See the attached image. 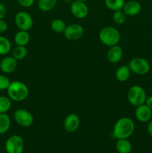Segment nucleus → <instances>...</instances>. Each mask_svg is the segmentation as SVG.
Returning a JSON list of instances; mask_svg holds the SVG:
<instances>
[{
	"mask_svg": "<svg viewBox=\"0 0 152 153\" xmlns=\"http://www.w3.org/2000/svg\"><path fill=\"white\" fill-rule=\"evenodd\" d=\"M135 129L134 123L131 118L122 117L118 120L113 127V136L118 139H128Z\"/></svg>",
	"mask_w": 152,
	"mask_h": 153,
	"instance_id": "obj_1",
	"label": "nucleus"
},
{
	"mask_svg": "<svg viewBox=\"0 0 152 153\" xmlns=\"http://www.w3.org/2000/svg\"><path fill=\"white\" fill-rule=\"evenodd\" d=\"M7 97L11 101L22 102L28 98L29 89L28 86L20 81H13L10 82L7 89Z\"/></svg>",
	"mask_w": 152,
	"mask_h": 153,
	"instance_id": "obj_2",
	"label": "nucleus"
},
{
	"mask_svg": "<svg viewBox=\"0 0 152 153\" xmlns=\"http://www.w3.org/2000/svg\"><path fill=\"white\" fill-rule=\"evenodd\" d=\"M100 41L105 46H111L117 45L120 41L121 35L119 31L116 28L112 26H107L103 28L98 34Z\"/></svg>",
	"mask_w": 152,
	"mask_h": 153,
	"instance_id": "obj_3",
	"label": "nucleus"
},
{
	"mask_svg": "<svg viewBox=\"0 0 152 153\" xmlns=\"http://www.w3.org/2000/svg\"><path fill=\"white\" fill-rule=\"evenodd\" d=\"M127 99L130 104L137 107L145 103L147 96L145 90L141 86L134 85L131 87L128 91Z\"/></svg>",
	"mask_w": 152,
	"mask_h": 153,
	"instance_id": "obj_4",
	"label": "nucleus"
},
{
	"mask_svg": "<svg viewBox=\"0 0 152 153\" xmlns=\"http://www.w3.org/2000/svg\"><path fill=\"white\" fill-rule=\"evenodd\" d=\"M128 66L131 72L139 76L147 74L151 69L148 61L142 58H132L129 61Z\"/></svg>",
	"mask_w": 152,
	"mask_h": 153,
	"instance_id": "obj_5",
	"label": "nucleus"
},
{
	"mask_svg": "<svg viewBox=\"0 0 152 153\" xmlns=\"http://www.w3.org/2000/svg\"><path fill=\"white\" fill-rule=\"evenodd\" d=\"M7 153H22L24 150V140L21 136L13 134L7 139L4 144Z\"/></svg>",
	"mask_w": 152,
	"mask_h": 153,
	"instance_id": "obj_6",
	"label": "nucleus"
},
{
	"mask_svg": "<svg viewBox=\"0 0 152 153\" xmlns=\"http://www.w3.org/2000/svg\"><path fill=\"white\" fill-rule=\"evenodd\" d=\"M14 22L19 30L28 31L34 25V20L29 13L26 11H19L15 15Z\"/></svg>",
	"mask_w": 152,
	"mask_h": 153,
	"instance_id": "obj_7",
	"label": "nucleus"
},
{
	"mask_svg": "<svg viewBox=\"0 0 152 153\" xmlns=\"http://www.w3.org/2000/svg\"><path fill=\"white\" fill-rule=\"evenodd\" d=\"M13 119L15 122L22 127L31 126L34 123V117L32 114L25 109H17L13 113Z\"/></svg>",
	"mask_w": 152,
	"mask_h": 153,
	"instance_id": "obj_8",
	"label": "nucleus"
},
{
	"mask_svg": "<svg viewBox=\"0 0 152 153\" xmlns=\"http://www.w3.org/2000/svg\"><path fill=\"white\" fill-rule=\"evenodd\" d=\"M84 34V30L82 25L77 23L70 24L66 25L63 34L66 38L69 40H77L83 37Z\"/></svg>",
	"mask_w": 152,
	"mask_h": 153,
	"instance_id": "obj_9",
	"label": "nucleus"
},
{
	"mask_svg": "<svg viewBox=\"0 0 152 153\" xmlns=\"http://www.w3.org/2000/svg\"><path fill=\"white\" fill-rule=\"evenodd\" d=\"M70 10L77 19H84L89 14V7L84 1L74 0L70 5Z\"/></svg>",
	"mask_w": 152,
	"mask_h": 153,
	"instance_id": "obj_10",
	"label": "nucleus"
},
{
	"mask_svg": "<svg viewBox=\"0 0 152 153\" xmlns=\"http://www.w3.org/2000/svg\"><path fill=\"white\" fill-rule=\"evenodd\" d=\"M80 126V118L76 114L72 113L66 117L63 121V127L68 132L72 133L77 130Z\"/></svg>",
	"mask_w": 152,
	"mask_h": 153,
	"instance_id": "obj_11",
	"label": "nucleus"
},
{
	"mask_svg": "<svg viewBox=\"0 0 152 153\" xmlns=\"http://www.w3.org/2000/svg\"><path fill=\"white\" fill-rule=\"evenodd\" d=\"M135 116L137 120L139 122H149L152 117V109H151L145 103L137 106L136 108Z\"/></svg>",
	"mask_w": 152,
	"mask_h": 153,
	"instance_id": "obj_12",
	"label": "nucleus"
},
{
	"mask_svg": "<svg viewBox=\"0 0 152 153\" xmlns=\"http://www.w3.org/2000/svg\"><path fill=\"white\" fill-rule=\"evenodd\" d=\"M17 61L13 56H5L0 61V70L5 74L13 73L17 67Z\"/></svg>",
	"mask_w": 152,
	"mask_h": 153,
	"instance_id": "obj_13",
	"label": "nucleus"
},
{
	"mask_svg": "<svg viewBox=\"0 0 152 153\" xmlns=\"http://www.w3.org/2000/svg\"><path fill=\"white\" fill-rule=\"evenodd\" d=\"M142 10V5L138 1L131 0L128 2H125L122 10L126 14V16H134L139 14Z\"/></svg>",
	"mask_w": 152,
	"mask_h": 153,
	"instance_id": "obj_14",
	"label": "nucleus"
},
{
	"mask_svg": "<svg viewBox=\"0 0 152 153\" xmlns=\"http://www.w3.org/2000/svg\"><path fill=\"white\" fill-rule=\"evenodd\" d=\"M123 57V49L119 45H115L109 49L107 54V58L110 63L116 64L119 62Z\"/></svg>",
	"mask_w": 152,
	"mask_h": 153,
	"instance_id": "obj_15",
	"label": "nucleus"
},
{
	"mask_svg": "<svg viewBox=\"0 0 152 153\" xmlns=\"http://www.w3.org/2000/svg\"><path fill=\"white\" fill-rule=\"evenodd\" d=\"M13 40H14V43H16V46H25L28 44L30 41L29 33L27 31L19 30L15 34Z\"/></svg>",
	"mask_w": 152,
	"mask_h": 153,
	"instance_id": "obj_16",
	"label": "nucleus"
},
{
	"mask_svg": "<svg viewBox=\"0 0 152 153\" xmlns=\"http://www.w3.org/2000/svg\"><path fill=\"white\" fill-rule=\"evenodd\" d=\"M116 149L119 153H131L132 144L128 139H118L116 143Z\"/></svg>",
	"mask_w": 152,
	"mask_h": 153,
	"instance_id": "obj_17",
	"label": "nucleus"
},
{
	"mask_svg": "<svg viewBox=\"0 0 152 153\" xmlns=\"http://www.w3.org/2000/svg\"><path fill=\"white\" fill-rule=\"evenodd\" d=\"M131 70H130L129 67L128 65H123L119 67V68L116 70V73H115V76L116 79L118 81L121 82H126L131 76Z\"/></svg>",
	"mask_w": 152,
	"mask_h": 153,
	"instance_id": "obj_18",
	"label": "nucleus"
},
{
	"mask_svg": "<svg viewBox=\"0 0 152 153\" xmlns=\"http://www.w3.org/2000/svg\"><path fill=\"white\" fill-rule=\"evenodd\" d=\"M58 0H38L37 6L40 10L43 12L50 11L55 7Z\"/></svg>",
	"mask_w": 152,
	"mask_h": 153,
	"instance_id": "obj_19",
	"label": "nucleus"
},
{
	"mask_svg": "<svg viewBox=\"0 0 152 153\" xmlns=\"http://www.w3.org/2000/svg\"><path fill=\"white\" fill-rule=\"evenodd\" d=\"M10 118L7 113L0 114V134H4L10 127Z\"/></svg>",
	"mask_w": 152,
	"mask_h": 153,
	"instance_id": "obj_20",
	"label": "nucleus"
},
{
	"mask_svg": "<svg viewBox=\"0 0 152 153\" xmlns=\"http://www.w3.org/2000/svg\"><path fill=\"white\" fill-rule=\"evenodd\" d=\"M104 4L109 10L116 11L122 10L125 4V0H104Z\"/></svg>",
	"mask_w": 152,
	"mask_h": 153,
	"instance_id": "obj_21",
	"label": "nucleus"
},
{
	"mask_svg": "<svg viewBox=\"0 0 152 153\" xmlns=\"http://www.w3.org/2000/svg\"><path fill=\"white\" fill-rule=\"evenodd\" d=\"M11 43L4 36L0 35V55H6L10 52Z\"/></svg>",
	"mask_w": 152,
	"mask_h": 153,
	"instance_id": "obj_22",
	"label": "nucleus"
},
{
	"mask_svg": "<svg viewBox=\"0 0 152 153\" xmlns=\"http://www.w3.org/2000/svg\"><path fill=\"white\" fill-rule=\"evenodd\" d=\"M66 28L65 22L61 19H55L51 22V28L55 33H63Z\"/></svg>",
	"mask_w": 152,
	"mask_h": 153,
	"instance_id": "obj_23",
	"label": "nucleus"
},
{
	"mask_svg": "<svg viewBox=\"0 0 152 153\" xmlns=\"http://www.w3.org/2000/svg\"><path fill=\"white\" fill-rule=\"evenodd\" d=\"M28 54V50L25 46H16L12 51V56L16 60V61H21L23 60L26 57Z\"/></svg>",
	"mask_w": 152,
	"mask_h": 153,
	"instance_id": "obj_24",
	"label": "nucleus"
},
{
	"mask_svg": "<svg viewBox=\"0 0 152 153\" xmlns=\"http://www.w3.org/2000/svg\"><path fill=\"white\" fill-rule=\"evenodd\" d=\"M11 100L8 97L0 96V114H5L11 108Z\"/></svg>",
	"mask_w": 152,
	"mask_h": 153,
	"instance_id": "obj_25",
	"label": "nucleus"
},
{
	"mask_svg": "<svg viewBox=\"0 0 152 153\" xmlns=\"http://www.w3.org/2000/svg\"><path fill=\"white\" fill-rule=\"evenodd\" d=\"M113 19L116 24H117V25H122V24L125 23V20H126V14L124 13V11L122 10L113 11Z\"/></svg>",
	"mask_w": 152,
	"mask_h": 153,
	"instance_id": "obj_26",
	"label": "nucleus"
},
{
	"mask_svg": "<svg viewBox=\"0 0 152 153\" xmlns=\"http://www.w3.org/2000/svg\"><path fill=\"white\" fill-rule=\"evenodd\" d=\"M10 82L7 76L3 74L0 75V91H7Z\"/></svg>",
	"mask_w": 152,
	"mask_h": 153,
	"instance_id": "obj_27",
	"label": "nucleus"
},
{
	"mask_svg": "<svg viewBox=\"0 0 152 153\" xmlns=\"http://www.w3.org/2000/svg\"><path fill=\"white\" fill-rule=\"evenodd\" d=\"M16 1L23 7H31L34 3V0H16Z\"/></svg>",
	"mask_w": 152,
	"mask_h": 153,
	"instance_id": "obj_28",
	"label": "nucleus"
},
{
	"mask_svg": "<svg viewBox=\"0 0 152 153\" xmlns=\"http://www.w3.org/2000/svg\"><path fill=\"white\" fill-rule=\"evenodd\" d=\"M8 28V24L4 19H0V34L4 33Z\"/></svg>",
	"mask_w": 152,
	"mask_h": 153,
	"instance_id": "obj_29",
	"label": "nucleus"
},
{
	"mask_svg": "<svg viewBox=\"0 0 152 153\" xmlns=\"http://www.w3.org/2000/svg\"><path fill=\"white\" fill-rule=\"evenodd\" d=\"M7 14V8L3 3L0 2V19H4Z\"/></svg>",
	"mask_w": 152,
	"mask_h": 153,
	"instance_id": "obj_30",
	"label": "nucleus"
},
{
	"mask_svg": "<svg viewBox=\"0 0 152 153\" xmlns=\"http://www.w3.org/2000/svg\"><path fill=\"white\" fill-rule=\"evenodd\" d=\"M145 104L147 105L151 109H152V95L150 96V97H148V98L146 99Z\"/></svg>",
	"mask_w": 152,
	"mask_h": 153,
	"instance_id": "obj_31",
	"label": "nucleus"
},
{
	"mask_svg": "<svg viewBox=\"0 0 152 153\" xmlns=\"http://www.w3.org/2000/svg\"><path fill=\"white\" fill-rule=\"evenodd\" d=\"M147 130H148V132L149 135H150L151 137H152V121L149 122V123L148 124Z\"/></svg>",
	"mask_w": 152,
	"mask_h": 153,
	"instance_id": "obj_32",
	"label": "nucleus"
},
{
	"mask_svg": "<svg viewBox=\"0 0 152 153\" xmlns=\"http://www.w3.org/2000/svg\"><path fill=\"white\" fill-rule=\"evenodd\" d=\"M64 1H65L66 2H68V3L69 2H71L72 3L73 1H74V0H64Z\"/></svg>",
	"mask_w": 152,
	"mask_h": 153,
	"instance_id": "obj_33",
	"label": "nucleus"
},
{
	"mask_svg": "<svg viewBox=\"0 0 152 153\" xmlns=\"http://www.w3.org/2000/svg\"><path fill=\"white\" fill-rule=\"evenodd\" d=\"M76 1H84V2H86V1H89V0H76Z\"/></svg>",
	"mask_w": 152,
	"mask_h": 153,
	"instance_id": "obj_34",
	"label": "nucleus"
}]
</instances>
